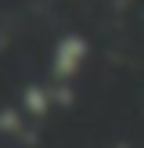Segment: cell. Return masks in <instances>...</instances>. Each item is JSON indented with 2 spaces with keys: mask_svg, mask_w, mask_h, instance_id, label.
Wrapping results in <instances>:
<instances>
[{
  "mask_svg": "<svg viewBox=\"0 0 144 148\" xmlns=\"http://www.w3.org/2000/svg\"><path fill=\"white\" fill-rule=\"evenodd\" d=\"M86 54H90V43L79 33L61 36L54 47V58H50V83H72L79 76V69L86 65Z\"/></svg>",
  "mask_w": 144,
  "mask_h": 148,
  "instance_id": "cell-1",
  "label": "cell"
},
{
  "mask_svg": "<svg viewBox=\"0 0 144 148\" xmlns=\"http://www.w3.org/2000/svg\"><path fill=\"white\" fill-rule=\"evenodd\" d=\"M50 105H54V98H50L47 87H40V83H29V87H25V94H22V108H25L33 119L47 116V112H50Z\"/></svg>",
  "mask_w": 144,
  "mask_h": 148,
  "instance_id": "cell-2",
  "label": "cell"
}]
</instances>
